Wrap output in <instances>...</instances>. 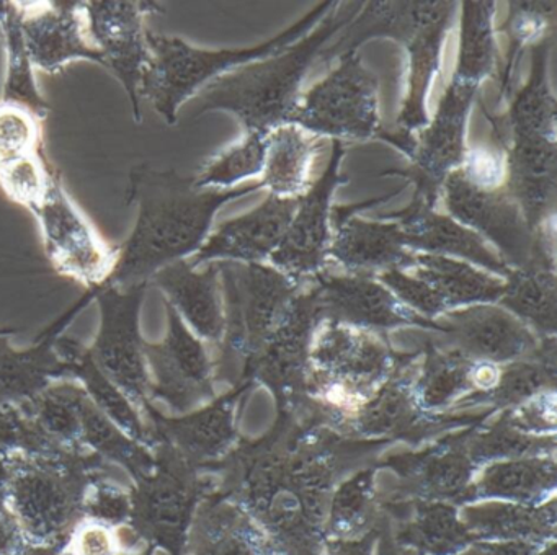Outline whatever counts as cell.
Masks as SVG:
<instances>
[{"mask_svg": "<svg viewBox=\"0 0 557 555\" xmlns=\"http://www.w3.org/2000/svg\"><path fill=\"white\" fill-rule=\"evenodd\" d=\"M262 182L236 188H198L194 176L139 163L129 173L126 202L136 208L128 237L116 245L115 264L102 286L149 284L162 268L194 257L211 234L220 209L262 189Z\"/></svg>", "mask_w": 557, "mask_h": 555, "instance_id": "cell-1", "label": "cell"}, {"mask_svg": "<svg viewBox=\"0 0 557 555\" xmlns=\"http://www.w3.org/2000/svg\"><path fill=\"white\" fill-rule=\"evenodd\" d=\"M363 3L341 2L311 33L292 48L260 61L234 69L216 78L197 95V116L208 111H227L243 124L246 134H269L275 127L292 123L301 98L306 72L319 52L360 12Z\"/></svg>", "mask_w": 557, "mask_h": 555, "instance_id": "cell-2", "label": "cell"}, {"mask_svg": "<svg viewBox=\"0 0 557 555\" xmlns=\"http://www.w3.org/2000/svg\"><path fill=\"white\" fill-rule=\"evenodd\" d=\"M102 460L63 449L11 451L0 490L32 545L53 555L84 519L90 483L102 476Z\"/></svg>", "mask_w": 557, "mask_h": 555, "instance_id": "cell-3", "label": "cell"}, {"mask_svg": "<svg viewBox=\"0 0 557 555\" xmlns=\"http://www.w3.org/2000/svg\"><path fill=\"white\" fill-rule=\"evenodd\" d=\"M337 2H321L278 35L250 48L207 49L164 33L148 32L151 61L143 75L139 97L174 126L178 111L216 78L250 62L278 54L305 38Z\"/></svg>", "mask_w": 557, "mask_h": 555, "instance_id": "cell-4", "label": "cell"}, {"mask_svg": "<svg viewBox=\"0 0 557 555\" xmlns=\"http://www.w3.org/2000/svg\"><path fill=\"white\" fill-rule=\"evenodd\" d=\"M152 453L154 469L132 486L126 529L148 552L162 548L169 555H185L195 516L208 498L207 483L198 477L197 466L168 444L156 443Z\"/></svg>", "mask_w": 557, "mask_h": 555, "instance_id": "cell-5", "label": "cell"}, {"mask_svg": "<svg viewBox=\"0 0 557 555\" xmlns=\"http://www.w3.org/2000/svg\"><path fill=\"white\" fill-rule=\"evenodd\" d=\"M440 198L448 215L494 244L510 270L554 261L556 224L533 231L507 186L472 185L458 169L443 183Z\"/></svg>", "mask_w": 557, "mask_h": 555, "instance_id": "cell-6", "label": "cell"}, {"mask_svg": "<svg viewBox=\"0 0 557 555\" xmlns=\"http://www.w3.org/2000/svg\"><path fill=\"white\" fill-rule=\"evenodd\" d=\"M380 81L360 52H345L338 65L299 98L292 124L331 140H381Z\"/></svg>", "mask_w": 557, "mask_h": 555, "instance_id": "cell-7", "label": "cell"}, {"mask_svg": "<svg viewBox=\"0 0 557 555\" xmlns=\"http://www.w3.org/2000/svg\"><path fill=\"white\" fill-rule=\"evenodd\" d=\"M223 291V359L249 361L269 342L285 317L298 284L273 267L216 261Z\"/></svg>", "mask_w": 557, "mask_h": 555, "instance_id": "cell-8", "label": "cell"}, {"mask_svg": "<svg viewBox=\"0 0 557 555\" xmlns=\"http://www.w3.org/2000/svg\"><path fill=\"white\" fill-rule=\"evenodd\" d=\"M149 284L100 286L86 294L99 306L100 323L89 353L97 368L132 402L146 424L154 407L149 398L146 340L141 333L143 303ZM148 428V427H146Z\"/></svg>", "mask_w": 557, "mask_h": 555, "instance_id": "cell-9", "label": "cell"}, {"mask_svg": "<svg viewBox=\"0 0 557 555\" xmlns=\"http://www.w3.org/2000/svg\"><path fill=\"white\" fill-rule=\"evenodd\" d=\"M32 214L37 218L45 254L58 273L97 289L109 280L116 248L102 235L71 198L57 169L51 173L47 195Z\"/></svg>", "mask_w": 557, "mask_h": 555, "instance_id": "cell-10", "label": "cell"}, {"mask_svg": "<svg viewBox=\"0 0 557 555\" xmlns=\"http://www.w3.org/2000/svg\"><path fill=\"white\" fill-rule=\"evenodd\" d=\"M478 90L472 85L449 82L432 120L413 136L412 153L407 159L409 165L380 173L381 176H399L406 180V185L412 183L416 192L410 201L435 209L443 183L465 162L466 127Z\"/></svg>", "mask_w": 557, "mask_h": 555, "instance_id": "cell-11", "label": "cell"}, {"mask_svg": "<svg viewBox=\"0 0 557 555\" xmlns=\"http://www.w3.org/2000/svg\"><path fill=\"white\" fill-rule=\"evenodd\" d=\"M403 356L368 330L325 322L311 348V375L325 397L367 398L374 385L389 379Z\"/></svg>", "mask_w": 557, "mask_h": 555, "instance_id": "cell-12", "label": "cell"}, {"mask_svg": "<svg viewBox=\"0 0 557 555\" xmlns=\"http://www.w3.org/2000/svg\"><path fill=\"white\" fill-rule=\"evenodd\" d=\"M87 26L94 46L128 95L133 118L141 124L143 108L139 88L151 61L146 20L162 12L158 2L138 0H89L84 2Z\"/></svg>", "mask_w": 557, "mask_h": 555, "instance_id": "cell-13", "label": "cell"}, {"mask_svg": "<svg viewBox=\"0 0 557 555\" xmlns=\"http://www.w3.org/2000/svg\"><path fill=\"white\" fill-rule=\"evenodd\" d=\"M165 304V303H164ZM168 332L161 342H146L149 398L175 414H188L213 397V362L203 342L165 304Z\"/></svg>", "mask_w": 557, "mask_h": 555, "instance_id": "cell-14", "label": "cell"}, {"mask_svg": "<svg viewBox=\"0 0 557 555\" xmlns=\"http://www.w3.org/2000/svg\"><path fill=\"white\" fill-rule=\"evenodd\" d=\"M344 157V143L331 140V157L325 172L299 196L285 237L270 257L273 268L293 281L314 278L327 260L332 240V196L338 186L348 182V176L341 173Z\"/></svg>", "mask_w": 557, "mask_h": 555, "instance_id": "cell-15", "label": "cell"}, {"mask_svg": "<svg viewBox=\"0 0 557 555\" xmlns=\"http://www.w3.org/2000/svg\"><path fill=\"white\" fill-rule=\"evenodd\" d=\"M322 322L376 330L422 326L442 332L436 320L423 319L399 303L380 281L363 274H315L311 287Z\"/></svg>", "mask_w": 557, "mask_h": 555, "instance_id": "cell-16", "label": "cell"}, {"mask_svg": "<svg viewBox=\"0 0 557 555\" xmlns=\"http://www.w3.org/2000/svg\"><path fill=\"white\" fill-rule=\"evenodd\" d=\"M403 186L391 195L371 198L355 205H332V240L329 255L347 268L350 274L373 276L387 270H406L416 263V254L406 247L403 227L394 219L367 221L358 212L387 201Z\"/></svg>", "mask_w": 557, "mask_h": 555, "instance_id": "cell-17", "label": "cell"}, {"mask_svg": "<svg viewBox=\"0 0 557 555\" xmlns=\"http://www.w3.org/2000/svg\"><path fill=\"white\" fill-rule=\"evenodd\" d=\"M21 3L22 29L34 67L60 74L77 61L103 65L87 26L86 9L79 0Z\"/></svg>", "mask_w": 557, "mask_h": 555, "instance_id": "cell-18", "label": "cell"}, {"mask_svg": "<svg viewBox=\"0 0 557 555\" xmlns=\"http://www.w3.org/2000/svg\"><path fill=\"white\" fill-rule=\"evenodd\" d=\"M440 346L456 349L466 358L492 365H508L527 358L540 345L536 333L495 304H475L443 313Z\"/></svg>", "mask_w": 557, "mask_h": 555, "instance_id": "cell-19", "label": "cell"}, {"mask_svg": "<svg viewBox=\"0 0 557 555\" xmlns=\"http://www.w3.org/2000/svg\"><path fill=\"white\" fill-rule=\"evenodd\" d=\"M299 198V196H298ZM298 198L269 195L262 205L218 225L200 250L188 258L194 267L213 261L262 263L272 257L295 215Z\"/></svg>", "mask_w": 557, "mask_h": 555, "instance_id": "cell-20", "label": "cell"}, {"mask_svg": "<svg viewBox=\"0 0 557 555\" xmlns=\"http://www.w3.org/2000/svg\"><path fill=\"white\" fill-rule=\"evenodd\" d=\"M322 323L311 289L298 294L269 342L247 361V368L272 387H299L311 375L312 338Z\"/></svg>", "mask_w": 557, "mask_h": 555, "instance_id": "cell-21", "label": "cell"}, {"mask_svg": "<svg viewBox=\"0 0 557 555\" xmlns=\"http://www.w3.org/2000/svg\"><path fill=\"white\" fill-rule=\"evenodd\" d=\"M380 219H394L399 222L406 247L413 254L461 258L498 276L507 278L511 273L500 257L485 245L481 235L459 224L451 215L436 212L420 202L410 201L400 211L380 215Z\"/></svg>", "mask_w": 557, "mask_h": 555, "instance_id": "cell-22", "label": "cell"}, {"mask_svg": "<svg viewBox=\"0 0 557 555\" xmlns=\"http://www.w3.org/2000/svg\"><path fill=\"white\" fill-rule=\"evenodd\" d=\"M161 291L164 303L178 313L200 340L221 342L224 332L223 291L216 261L198 270L190 261L178 260L162 268L149 281Z\"/></svg>", "mask_w": 557, "mask_h": 555, "instance_id": "cell-23", "label": "cell"}, {"mask_svg": "<svg viewBox=\"0 0 557 555\" xmlns=\"http://www.w3.org/2000/svg\"><path fill=\"white\" fill-rule=\"evenodd\" d=\"M554 38L549 36L531 46L530 75L515 97L508 98L505 113L491 114L482 107L492 126V140L557 139V101L549 82Z\"/></svg>", "mask_w": 557, "mask_h": 555, "instance_id": "cell-24", "label": "cell"}, {"mask_svg": "<svg viewBox=\"0 0 557 555\" xmlns=\"http://www.w3.org/2000/svg\"><path fill=\"white\" fill-rule=\"evenodd\" d=\"M63 329V323L57 320L41 335L40 342L25 349L12 346L11 336L17 330L0 333V402L24 405L54 382L70 379L57 349V338Z\"/></svg>", "mask_w": 557, "mask_h": 555, "instance_id": "cell-25", "label": "cell"}, {"mask_svg": "<svg viewBox=\"0 0 557 555\" xmlns=\"http://www.w3.org/2000/svg\"><path fill=\"white\" fill-rule=\"evenodd\" d=\"M451 2H368L331 45H325L318 59L324 64L345 52L358 51L371 39L387 38L406 45L423 26L429 25Z\"/></svg>", "mask_w": 557, "mask_h": 555, "instance_id": "cell-26", "label": "cell"}, {"mask_svg": "<svg viewBox=\"0 0 557 555\" xmlns=\"http://www.w3.org/2000/svg\"><path fill=\"white\" fill-rule=\"evenodd\" d=\"M230 398L181 418L164 417L152 407L146 420L151 447L156 443L168 444L195 466L218 459L234 436L233 402Z\"/></svg>", "mask_w": 557, "mask_h": 555, "instance_id": "cell-27", "label": "cell"}, {"mask_svg": "<svg viewBox=\"0 0 557 555\" xmlns=\"http://www.w3.org/2000/svg\"><path fill=\"white\" fill-rule=\"evenodd\" d=\"M188 551L194 555H276L243 506L211 496L195 516Z\"/></svg>", "mask_w": 557, "mask_h": 555, "instance_id": "cell-28", "label": "cell"}, {"mask_svg": "<svg viewBox=\"0 0 557 555\" xmlns=\"http://www.w3.org/2000/svg\"><path fill=\"white\" fill-rule=\"evenodd\" d=\"M455 3L423 26L404 45L407 52V91L396 120V131L413 134L429 123L426 97L436 75L442 72V52L453 28Z\"/></svg>", "mask_w": 557, "mask_h": 555, "instance_id": "cell-29", "label": "cell"}, {"mask_svg": "<svg viewBox=\"0 0 557 555\" xmlns=\"http://www.w3.org/2000/svg\"><path fill=\"white\" fill-rule=\"evenodd\" d=\"M461 521L475 541H524L540 545L553 541L556 534V502L482 503L462 509Z\"/></svg>", "mask_w": 557, "mask_h": 555, "instance_id": "cell-30", "label": "cell"}, {"mask_svg": "<svg viewBox=\"0 0 557 555\" xmlns=\"http://www.w3.org/2000/svg\"><path fill=\"white\" fill-rule=\"evenodd\" d=\"M57 349L66 365L70 379H74L86 391L94 405L113 423L119 424L128 436L152 449L148 428L143 423L138 411L125 394L97 368L90 356L89 346L71 336L58 335Z\"/></svg>", "mask_w": 557, "mask_h": 555, "instance_id": "cell-31", "label": "cell"}, {"mask_svg": "<svg viewBox=\"0 0 557 555\" xmlns=\"http://www.w3.org/2000/svg\"><path fill=\"white\" fill-rule=\"evenodd\" d=\"M321 137L296 124H283L267 134L263 188L280 198H298L311 186V169Z\"/></svg>", "mask_w": 557, "mask_h": 555, "instance_id": "cell-32", "label": "cell"}, {"mask_svg": "<svg viewBox=\"0 0 557 555\" xmlns=\"http://www.w3.org/2000/svg\"><path fill=\"white\" fill-rule=\"evenodd\" d=\"M495 2L465 0L459 12L458 58L451 81L481 87L482 82L500 75L502 58L497 46Z\"/></svg>", "mask_w": 557, "mask_h": 555, "instance_id": "cell-33", "label": "cell"}, {"mask_svg": "<svg viewBox=\"0 0 557 555\" xmlns=\"http://www.w3.org/2000/svg\"><path fill=\"white\" fill-rule=\"evenodd\" d=\"M413 276L425 281L445 304L446 310L500 300L505 281L491 276L474 264L440 255L416 254L410 268Z\"/></svg>", "mask_w": 557, "mask_h": 555, "instance_id": "cell-34", "label": "cell"}, {"mask_svg": "<svg viewBox=\"0 0 557 555\" xmlns=\"http://www.w3.org/2000/svg\"><path fill=\"white\" fill-rule=\"evenodd\" d=\"M474 535L449 503L417 499L410 503L394 542L423 555H458L474 542Z\"/></svg>", "mask_w": 557, "mask_h": 555, "instance_id": "cell-35", "label": "cell"}, {"mask_svg": "<svg viewBox=\"0 0 557 555\" xmlns=\"http://www.w3.org/2000/svg\"><path fill=\"white\" fill-rule=\"evenodd\" d=\"M498 304L541 338L556 336V261H537L511 270Z\"/></svg>", "mask_w": 557, "mask_h": 555, "instance_id": "cell-36", "label": "cell"}, {"mask_svg": "<svg viewBox=\"0 0 557 555\" xmlns=\"http://www.w3.org/2000/svg\"><path fill=\"white\" fill-rule=\"evenodd\" d=\"M0 36L5 54L0 100L21 104L41 120H47L51 107L35 77L34 62L22 29L21 3L0 0Z\"/></svg>", "mask_w": 557, "mask_h": 555, "instance_id": "cell-37", "label": "cell"}, {"mask_svg": "<svg viewBox=\"0 0 557 555\" xmlns=\"http://www.w3.org/2000/svg\"><path fill=\"white\" fill-rule=\"evenodd\" d=\"M557 469L553 457L508 459L492 464L472 485L475 498L513 499L537 505L556 486Z\"/></svg>", "mask_w": 557, "mask_h": 555, "instance_id": "cell-38", "label": "cell"}, {"mask_svg": "<svg viewBox=\"0 0 557 555\" xmlns=\"http://www.w3.org/2000/svg\"><path fill=\"white\" fill-rule=\"evenodd\" d=\"M403 467L410 490L420 499L466 503L474 499L471 479L472 460L458 451H435L425 457L407 460Z\"/></svg>", "mask_w": 557, "mask_h": 555, "instance_id": "cell-39", "label": "cell"}, {"mask_svg": "<svg viewBox=\"0 0 557 555\" xmlns=\"http://www.w3.org/2000/svg\"><path fill=\"white\" fill-rule=\"evenodd\" d=\"M557 3L556 2H510L505 22L495 32L507 36L508 48L502 59L498 87L500 98H510L511 81L515 67L520 61L524 48L543 41L544 38L556 36Z\"/></svg>", "mask_w": 557, "mask_h": 555, "instance_id": "cell-40", "label": "cell"}, {"mask_svg": "<svg viewBox=\"0 0 557 555\" xmlns=\"http://www.w3.org/2000/svg\"><path fill=\"white\" fill-rule=\"evenodd\" d=\"M475 361L456 349L429 343L416 394L425 407H442L474 388Z\"/></svg>", "mask_w": 557, "mask_h": 555, "instance_id": "cell-41", "label": "cell"}, {"mask_svg": "<svg viewBox=\"0 0 557 555\" xmlns=\"http://www.w3.org/2000/svg\"><path fill=\"white\" fill-rule=\"evenodd\" d=\"M267 134L249 133L243 140L203 163L194 175L198 188H236L244 180L259 176L265 166Z\"/></svg>", "mask_w": 557, "mask_h": 555, "instance_id": "cell-42", "label": "cell"}, {"mask_svg": "<svg viewBox=\"0 0 557 555\" xmlns=\"http://www.w3.org/2000/svg\"><path fill=\"white\" fill-rule=\"evenodd\" d=\"M376 518L371 473H360L344 483L332 499L327 532L334 539H360L370 534Z\"/></svg>", "mask_w": 557, "mask_h": 555, "instance_id": "cell-43", "label": "cell"}, {"mask_svg": "<svg viewBox=\"0 0 557 555\" xmlns=\"http://www.w3.org/2000/svg\"><path fill=\"white\" fill-rule=\"evenodd\" d=\"M397 368L383 391L374 397L373 404L368 405L361 414L360 428L367 433H396L417 420L416 391H412L406 375H397Z\"/></svg>", "mask_w": 557, "mask_h": 555, "instance_id": "cell-44", "label": "cell"}, {"mask_svg": "<svg viewBox=\"0 0 557 555\" xmlns=\"http://www.w3.org/2000/svg\"><path fill=\"white\" fill-rule=\"evenodd\" d=\"M44 152V120L21 104L0 100V170Z\"/></svg>", "mask_w": 557, "mask_h": 555, "instance_id": "cell-45", "label": "cell"}, {"mask_svg": "<svg viewBox=\"0 0 557 555\" xmlns=\"http://www.w3.org/2000/svg\"><path fill=\"white\" fill-rule=\"evenodd\" d=\"M54 165L47 153L22 160L0 170V188L15 205L34 212L47 195Z\"/></svg>", "mask_w": 557, "mask_h": 555, "instance_id": "cell-46", "label": "cell"}, {"mask_svg": "<svg viewBox=\"0 0 557 555\" xmlns=\"http://www.w3.org/2000/svg\"><path fill=\"white\" fill-rule=\"evenodd\" d=\"M132 489L97 477L84 499V519L100 522L112 529L126 528L132 519Z\"/></svg>", "mask_w": 557, "mask_h": 555, "instance_id": "cell-47", "label": "cell"}, {"mask_svg": "<svg viewBox=\"0 0 557 555\" xmlns=\"http://www.w3.org/2000/svg\"><path fill=\"white\" fill-rule=\"evenodd\" d=\"M377 280L403 306L419 313L423 319L435 320L436 317L448 312L438 294L425 281L413 274H407L404 270H387L377 274Z\"/></svg>", "mask_w": 557, "mask_h": 555, "instance_id": "cell-48", "label": "cell"}, {"mask_svg": "<svg viewBox=\"0 0 557 555\" xmlns=\"http://www.w3.org/2000/svg\"><path fill=\"white\" fill-rule=\"evenodd\" d=\"M547 443H554V441L527 436L523 431L508 424L504 430L488 431L478 437V441L469 447V457L472 462L491 459V457H515L517 459V456L521 457L524 454L543 453L547 449Z\"/></svg>", "mask_w": 557, "mask_h": 555, "instance_id": "cell-49", "label": "cell"}, {"mask_svg": "<svg viewBox=\"0 0 557 555\" xmlns=\"http://www.w3.org/2000/svg\"><path fill=\"white\" fill-rule=\"evenodd\" d=\"M462 175L472 185L500 186L507 182V160L500 147H474L466 152L465 162L459 166Z\"/></svg>", "mask_w": 557, "mask_h": 555, "instance_id": "cell-50", "label": "cell"}, {"mask_svg": "<svg viewBox=\"0 0 557 555\" xmlns=\"http://www.w3.org/2000/svg\"><path fill=\"white\" fill-rule=\"evenodd\" d=\"M534 400L517 410V414L508 418V424L523 431V433H536V431L554 430L556 427V402L554 391L543 392L533 397Z\"/></svg>", "mask_w": 557, "mask_h": 555, "instance_id": "cell-51", "label": "cell"}, {"mask_svg": "<svg viewBox=\"0 0 557 555\" xmlns=\"http://www.w3.org/2000/svg\"><path fill=\"white\" fill-rule=\"evenodd\" d=\"M0 555H44L32 545L14 513L0 502Z\"/></svg>", "mask_w": 557, "mask_h": 555, "instance_id": "cell-52", "label": "cell"}, {"mask_svg": "<svg viewBox=\"0 0 557 555\" xmlns=\"http://www.w3.org/2000/svg\"><path fill=\"white\" fill-rule=\"evenodd\" d=\"M537 544L524 541H484L469 545L465 555H536Z\"/></svg>", "mask_w": 557, "mask_h": 555, "instance_id": "cell-53", "label": "cell"}, {"mask_svg": "<svg viewBox=\"0 0 557 555\" xmlns=\"http://www.w3.org/2000/svg\"><path fill=\"white\" fill-rule=\"evenodd\" d=\"M374 532L363 535L360 539H332V541L322 542L315 555H370L373 547Z\"/></svg>", "mask_w": 557, "mask_h": 555, "instance_id": "cell-54", "label": "cell"}, {"mask_svg": "<svg viewBox=\"0 0 557 555\" xmlns=\"http://www.w3.org/2000/svg\"><path fill=\"white\" fill-rule=\"evenodd\" d=\"M377 555H412L406 548L400 547L394 542L393 538H384L381 542L380 554Z\"/></svg>", "mask_w": 557, "mask_h": 555, "instance_id": "cell-55", "label": "cell"}, {"mask_svg": "<svg viewBox=\"0 0 557 555\" xmlns=\"http://www.w3.org/2000/svg\"><path fill=\"white\" fill-rule=\"evenodd\" d=\"M11 451L0 449V490L4 485L5 477H8V457Z\"/></svg>", "mask_w": 557, "mask_h": 555, "instance_id": "cell-56", "label": "cell"}, {"mask_svg": "<svg viewBox=\"0 0 557 555\" xmlns=\"http://www.w3.org/2000/svg\"><path fill=\"white\" fill-rule=\"evenodd\" d=\"M536 555H556V544H554V541H550L543 551H537Z\"/></svg>", "mask_w": 557, "mask_h": 555, "instance_id": "cell-57", "label": "cell"}, {"mask_svg": "<svg viewBox=\"0 0 557 555\" xmlns=\"http://www.w3.org/2000/svg\"><path fill=\"white\" fill-rule=\"evenodd\" d=\"M8 330V326H0V333L5 332Z\"/></svg>", "mask_w": 557, "mask_h": 555, "instance_id": "cell-58", "label": "cell"}]
</instances>
